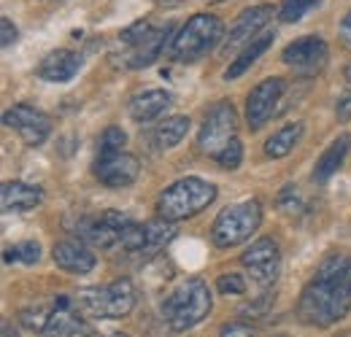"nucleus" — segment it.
<instances>
[{"mask_svg": "<svg viewBox=\"0 0 351 337\" xmlns=\"http://www.w3.org/2000/svg\"><path fill=\"white\" fill-rule=\"evenodd\" d=\"M351 310V256L343 251H335L322 259L316 267V275L311 278L300 295L298 313L300 319L327 329L346 319Z\"/></svg>", "mask_w": 351, "mask_h": 337, "instance_id": "f257e3e1", "label": "nucleus"}, {"mask_svg": "<svg viewBox=\"0 0 351 337\" xmlns=\"http://www.w3.org/2000/svg\"><path fill=\"white\" fill-rule=\"evenodd\" d=\"M19 321L30 332L44 337H79L87 332V324L79 316V299H71L68 295H57L49 302L19 310Z\"/></svg>", "mask_w": 351, "mask_h": 337, "instance_id": "f03ea898", "label": "nucleus"}, {"mask_svg": "<svg viewBox=\"0 0 351 337\" xmlns=\"http://www.w3.org/2000/svg\"><path fill=\"white\" fill-rule=\"evenodd\" d=\"M211 289L200 278H186L162 302V319L173 332H186L211 313Z\"/></svg>", "mask_w": 351, "mask_h": 337, "instance_id": "7ed1b4c3", "label": "nucleus"}, {"mask_svg": "<svg viewBox=\"0 0 351 337\" xmlns=\"http://www.w3.org/2000/svg\"><path fill=\"white\" fill-rule=\"evenodd\" d=\"M214 200H217V186L203 178L189 175V178H178L160 195L157 213L165 221H184V219L203 213Z\"/></svg>", "mask_w": 351, "mask_h": 337, "instance_id": "20e7f679", "label": "nucleus"}, {"mask_svg": "<svg viewBox=\"0 0 351 337\" xmlns=\"http://www.w3.org/2000/svg\"><path fill=\"white\" fill-rule=\"evenodd\" d=\"M173 33V22H165L160 27H152V22H135L128 30L119 33V51L117 57H122L125 68H149L165 49L168 36Z\"/></svg>", "mask_w": 351, "mask_h": 337, "instance_id": "39448f33", "label": "nucleus"}, {"mask_svg": "<svg viewBox=\"0 0 351 337\" xmlns=\"http://www.w3.org/2000/svg\"><path fill=\"white\" fill-rule=\"evenodd\" d=\"M224 36V25L219 16L214 14H195L186 19V25L178 30L171 46V57L176 62H195L200 57H206L211 49L219 46Z\"/></svg>", "mask_w": 351, "mask_h": 337, "instance_id": "423d86ee", "label": "nucleus"}, {"mask_svg": "<svg viewBox=\"0 0 351 337\" xmlns=\"http://www.w3.org/2000/svg\"><path fill=\"white\" fill-rule=\"evenodd\" d=\"M135 302H138V292L130 278H119L106 286H92L79 295V308L92 319H106V321L128 319Z\"/></svg>", "mask_w": 351, "mask_h": 337, "instance_id": "0eeeda50", "label": "nucleus"}, {"mask_svg": "<svg viewBox=\"0 0 351 337\" xmlns=\"http://www.w3.org/2000/svg\"><path fill=\"white\" fill-rule=\"evenodd\" d=\"M263 224V208L257 200H243L235 203L230 208L217 216L214 227H211V238L219 249H232L243 240H249Z\"/></svg>", "mask_w": 351, "mask_h": 337, "instance_id": "6e6552de", "label": "nucleus"}, {"mask_svg": "<svg viewBox=\"0 0 351 337\" xmlns=\"http://www.w3.org/2000/svg\"><path fill=\"white\" fill-rule=\"evenodd\" d=\"M176 238L173 221L165 219H154L146 224H128L119 240V249L125 253H132L138 259H152L160 251H165V246Z\"/></svg>", "mask_w": 351, "mask_h": 337, "instance_id": "1a4fd4ad", "label": "nucleus"}, {"mask_svg": "<svg viewBox=\"0 0 351 337\" xmlns=\"http://www.w3.org/2000/svg\"><path fill=\"white\" fill-rule=\"evenodd\" d=\"M235 129H238V111L232 103L219 100L208 108L206 114V122L200 127V135H197V143H200V151H206L208 157H219V151L235 140Z\"/></svg>", "mask_w": 351, "mask_h": 337, "instance_id": "9d476101", "label": "nucleus"}, {"mask_svg": "<svg viewBox=\"0 0 351 337\" xmlns=\"http://www.w3.org/2000/svg\"><path fill=\"white\" fill-rule=\"evenodd\" d=\"M241 264L252 273V278L260 284V286H273L276 278H278V270H281V251H278V243L273 238H260L249 246V251H243L241 256Z\"/></svg>", "mask_w": 351, "mask_h": 337, "instance_id": "9b49d317", "label": "nucleus"}, {"mask_svg": "<svg viewBox=\"0 0 351 337\" xmlns=\"http://www.w3.org/2000/svg\"><path fill=\"white\" fill-rule=\"evenodd\" d=\"M3 125L16 129L19 138H22L27 146H41V143H46V138L51 135V122H49V116H46L44 111H38V108H33V105H25V103L8 108V111L3 114Z\"/></svg>", "mask_w": 351, "mask_h": 337, "instance_id": "f8f14e48", "label": "nucleus"}, {"mask_svg": "<svg viewBox=\"0 0 351 337\" xmlns=\"http://www.w3.org/2000/svg\"><path fill=\"white\" fill-rule=\"evenodd\" d=\"M284 79H265L263 84H257L249 92L246 100V122L249 129H260L265 122H270V116L278 111V100L284 95Z\"/></svg>", "mask_w": 351, "mask_h": 337, "instance_id": "ddd939ff", "label": "nucleus"}, {"mask_svg": "<svg viewBox=\"0 0 351 337\" xmlns=\"http://www.w3.org/2000/svg\"><path fill=\"white\" fill-rule=\"evenodd\" d=\"M130 224V219L119 211H106L95 219H89L87 224L82 227V235L89 246L95 249H119L122 232Z\"/></svg>", "mask_w": 351, "mask_h": 337, "instance_id": "4468645a", "label": "nucleus"}, {"mask_svg": "<svg viewBox=\"0 0 351 337\" xmlns=\"http://www.w3.org/2000/svg\"><path fill=\"white\" fill-rule=\"evenodd\" d=\"M95 175L100 178L103 186L108 189H125V186H132L141 175V162L122 151V154H111V157H97L95 162Z\"/></svg>", "mask_w": 351, "mask_h": 337, "instance_id": "2eb2a0df", "label": "nucleus"}, {"mask_svg": "<svg viewBox=\"0 0 351 337\" xmlns=\"http://www.w3.org/2000/svg\"><path fill=\"white\" fill-rule=\"evenodd\" d=\"M270 16H273V8H270V5H254V8H246V11L238 16V22L230 27L227 38H224V43H221V54H224V57H230V54H232L235 49H241L243 43L254 41V38L260 36V30L270 22Z\"/></svg>", "mask_w": 351, "mask_h": 337, "instance_id": "dca6fc26", "label": "nucleus"}, {"mask_svg": "<svg viewBox=\"0 0 351 337\" xmlns=\"http://www.w3.org/2000/svg\"><path fill=\"white\" fill-rule=\"evenodd\" d=\"M51 259L60 270L71 273V275H87L95 270L97 259L95 253L89 251V246L79 238H65V240H57L54 249H51Z\"/></svg>", "mask_w": 351, "mask_h": 337, "instance_id": "f3484780", "label": "nucleus"}, {"mask_svg": "<svg viewBox=\"0 0 351 337\" xmlns=\"http://www.w3.org/2000/svg\"><path fill=\"white\" fill-rule=\"evenodd\" d=\"M281 60L287 65L298 68V71H316V68H322L327 62V43L322 41L319 36L298 38V41H292L284 49Z\"/></svg>", "mask_w": 351, "mask_h": 337, "instance_id": "a211bd4d", "label": "nucleus"}, {"mask_svg": "<svg viewBox=\"0 0 351 337\" xmlns=\"http://www.w3.org/2000/svg\"><path fill=\"white\" fill-rule=\"evenodd\" d=\"M79 71H82V57L71 49H57L41 60L38 79L51 82V84H68Z\"/></svg>", "mask_w": 351, "mask_h": 337, "instance_id": "6ab92c4d", "label": "nucleus"}, {"mask_svg": "<svg viewBox=\"0 0 351 337\" xmlns=\"http://www.w3.org/2000/svg\"><path fill=\"white\" fill-rule=\"evenodd\" d=\"M44 200V189L41 186H33V184H25V181H5L3 189H0V203H3V211H33L38 208Z\"/></svg>", "mask_w": 351, "mask_h": 337, "instance_id": "aec40b11", "label": "nucleus"}, {"mask_svg": "<svg viewBox=\"0 0 351 337\" xmlns=\"http://www.w3.org/2000/svg\"><path fill=\"white\" fill-rule=\"evenodd\" d=\"M168 105H171V92H165V89H146V92L132 97L128 111H130V116L135 122H152Z\"/></svg>", "mask_w": 351, "mask_h": 337, "instance_id": "412c9836", "label": "nucleus"}, {"mask_svg": "<svg viewBox=\"0 0 351 337\" xmlns=\"http://www.w3.org/2000/svg\"><path fill=\"white\" fill-rule=\"evenodd\" d=\"M273 38H276V33H273V30H265V33H260L252 43H246V49H243V51L230 62V68L224 71V79H227V82L241 79V76H243V73L263 57L265 51L273 46Z\"/></svg>", "mask_w": 351, "mask_h": 337, "instance_id": "4be33fe9", "label": "nucleus"}, {"mask_svg": "<svg viewBox=\"0 0 351 337\" xmlns=\"http://www.w3.org/2000/svg\"><path fill=\"white\" fill-rule=\"evenodd\" d=\"M351 149V135L349 132H343L341 138H335L330 146H327V151L316 160V168H313V178L316 181H327L330 175H335L338 168L343 165V160H346V154H349Z\"/></svg>", "mask_w": 351, "mask_h": 337, "instance_id": "5701e85b", "label": "nucleus"}, {"mask_svg": "<svg viewBox=\"0 0 351 337\" xmlns=\"http://www.w3.org/2000/svg\"><path fill=\"white\" fill-rule=\"evenodd\" d=\"M303 132H306V127L300 125V122L281 127L276 135H270V138L265 140V154H267V157H273V160H281V157L292 154V151H295V146L300 143Z\"/></svg>", "mask_w": 351, "mask_h": 337, "instance_id": "b1692460", "label": "nucleus"}, {"mask_svg": "<svg viewBox=\"0 0 351 337\" xmlns=\"http://www.w3.org/2000/svg\"><path fill=\"white\" fill-rule=\"evenodd\" d=\"M186 132H189V116H171L157 125L154 143H157V149H173L186 138Z\"/></svg>", "mask_w": 351, "mask_h": 337, "instance_id": "393cba45", "label": "nucleus"}, {"mask_svg": "<svg viewBox=\"0 0 351 337\" xmlns=\"http://www.w3.org/2000/svg\"><path fill=\"white\" fill-rule=\"evenodd\" d=\"M125 143H128V135L122 127H108L100 138V149H97V157H111V154H122L125 151Z\"/></svg>", "mask_w": 351, "mask_h": 337, "instance_id": "a878e982", "label": "nucleus"}, {"mask_svg": "<svg viewBox=\"0 0 351 337\" xmlns=\"http://www.w3.org/2000/svg\"><path fill=\"white\" fill-rule=\"evenodd\" d=\"M41 259V246L36 240H22L11 249H5V262H25V264H36Z\"/></svg>", "mask_w": 351, "mask_h": 337, "instance_id": "bb28decb", "label": "nucleus"}, {"mask_svg": "<svg viewBox=\"0 0 351 337\" xmlns=\"http://www.w3.org/2000/svg\"><path fill=\"white\" fill-rule=\"evenodd\" d=\"M319 3H322V0H284L281 8H278V16H281V22H287V25L300 22L308 11L316 8Z\"/></svg>", "mask_w": 351, "mask_h": 337, "instance_id": "cd10ccee", "label": "nucleus"}, {"mask_svg": "<svg viewBox=\"0 0 351 337\" xmlns=\"http://www.w3.org/2000/svg\"><path fill=\"white\" fill-rule=\"evenodd\" d=\"M217 162L227 170L241 168V162H243V146H241V140H238V138H235V140H230V143L221 149L219 157H217Z\"/></svg>", "mask_w": 351, "mask_h": 337, "instance_id": "c85d7f7f", "label": "nucleus"}, {"mask_svg": "<svg viewBox=\"0 0 351 337\" xmlns=\"http://www.w3.org/2000/svg\"><path fill=\"white\" fill-rule=\"evenodd\" d=\"M217 289H219V295H224V297L246 295V281H243V275H238V273H224V275H219V281H217Z\"/></svg>", "mask_w": 351, "mask_h": 337, "instance_id": "c756f323", "label": "nucleus"}, {"mask_svg": "<svg viewBox=\"0 0 351 337\" xmlns=\"http://www.w3.org/2000/svg\"><path fill=\"white\" fill-rule=\"evenodd\" d=\"M219 337H254V327L246 321H230L219 329Z\"/></svg>", "mask_w": 351, "mask_h": 337, "instance_id": "7c9ffc66", "label": "nucleus"}, {"mask_svg": "<svg viewBox=\"0 0 351 337\" xmlns=\"http://www.w3.org/2000/svg\"><path fill=\"white\" fill-rule=\"evenodd\" d=\"M0 36H3V38H0L3 49H8L11 43L16 41V27H14V22H11L8 16H3V19H0Z\"/></svg>", "mask_w": 351, "mask_h": 337, "instance_id": "2f4dec72", "label": "nucleus"}, {"mask_svg": "<svg viewBox=\"0 0 351 337\" xmlns=\"http://www.w3.org/2000/svg\"><path fill=\"white\" fill-rule=\"evenodd\" d=\"M335 114H338L341 122H349L351 119V92H343V95H341V100L335 103Z\"/></svg>", "mask_w": 351, "mask_h": 337, "instance_id": "473e14b6", "label": "nucleus"}, {"mask_svg": "<svg viewBox=\"0 0 351 337\" xmlns=\"http://www.w3.org/2000/svg\"><path fill=\"white\" fill-rule=\"evenodd\" d=\"M0 337H19V332L14 329L11 321H3V329H0Z\"/></svg>", "mask_w": 351, "mask_h": 337, "instance_id": "72a5a7b5", "label": "nucleus"}, {"mask_svg": "<svg viewBox=\"0 0 351 337\" xmlns=\"http://www.w3.org/2000/svg\"><path fill=\"white\" fill-rule=\"evenodd\" d=\"M157 3H165V5H176V3H184V0H157Z\"/></svg>", "mask_w": 351, "mask_h": 337, "instance_id": "f704fd0d", "label": "nucleus"}, {"mask_svg": "<svg viewBox=\"0 0 351 337\" xmlns=\"http://www.w3.org/2000/svg\"><path fill=\"white\" fill-rule=\"evenodd\" d=\"M343 25H346V30H351V14L346 16V19H343Z\"/></svg>", "mask_w": 351, "mask_h": 337, "instance_id": "c9c22d12", "label": "nucleus"}, {"mask_svg": "<svg viewBox=\"0 0 351 337\" xmlns=\"http://www.w3.org/2000/svg\"><path fill=\"white\" fill-rule=\"evenodd\" d=\"M103 337H130V335H125V332H114V335H103Z\"/></svg>", "mask_w": 351, "mask_h": 337, "instance_id": "e433bc0d", "label": "nucleus"}, {"mask_svg": "<svg viewBox=\"0 0 351 337\" xmlns=\"http://www.w3.org/2000/svg\"><path fill=\"white\" fill-rule=\"evenodd\" d=\"M346 79H349V82H351V62H349V65H346Z\"/></svg>", "mask_w": 351, "mask_h": 337, "instance_id": "4c0bfd02", "label": "nucleus"}]
</instances>
